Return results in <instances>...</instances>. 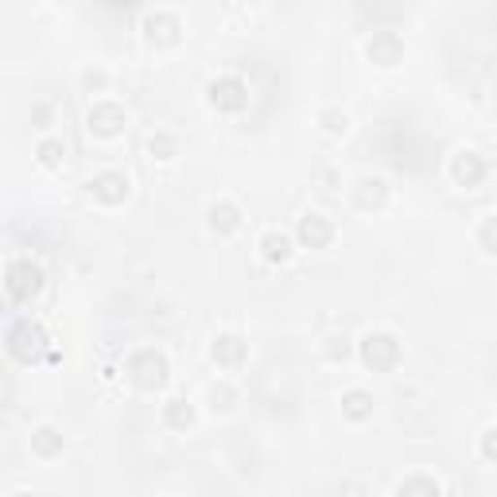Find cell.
I'll return each mask as SVG.
<instances>
[{"instance_id": "484cf974", "label": "cell", "mask_w": 497, "mask_h": 497, "mask_svg": "<svg viewBox=\"0 0 497 497\" xmlns=\"http://www.w3.org/2000/svg\"><path fill=\"white\" fill-rule=\"evenodd\" d=\"M12 497H31V493H12Z\"/></svg>"}, {"instance_id": "ac0fdd59", "label": "cell", "mask_w": 497, "mask_h": 497, "mask_svg": "<svg viewBox=\"0 0 497 497\" xmlns=\"http://www.w3.org/2000/svg\"><path fill=\"white\" fill-rule=\"evenodd\" d=\"M397 497H440V482H432V478L416 475V478H408L405 486L397 490Z\"/></svg>"}, {"instance_id": "8992f818", "label": "cell", "mask_w": 497, "mask_h": 497, "mask_svg": "<svg viewBox=\"0 0 497 497\" xmlns=\"http://www.w3.org/2000/svg\"><path fill=\"white\" fill-rule=\"evenodd\" d=\"M90 191H93L98 203L117 206V203H125V195H128V179H125L121 171H101V175H93Z\"/></svg>"}, {"instance_id": "e0dca14e", "label": "cell", "mask_w": 497, "mask_h": 497, "mask_svg": "<svg viewBox=\"0 0 497 497\" xmlns=\"http://www.w3.org/2000/svg\"><path fill=\"white\" fill-rule=\"evenodd\" d=\"M385 183L381 179H362L358 183V206H365V210H373V206H385Z\"/></svg>"}, {"instance_id": "9a60e30c", "label": "cell", "mask_w": 497, "mask_h": 497, "mask_svg": "<svg viewBox=\"0 0 497 497\" xmlns=\"http://www.w3.org/2000/svg\"><path fill=\"white\" fill-rule=\"evenodd\" d=\"M260 253H265V260H272V265H283V260L292 257L288 233H268V238L260 241Z\"/></svg>"}, {"instance_id": "5b68a950", "label": "cell", "mask_w": 497, "mask_h": 497, "mask_svg": "<svg viewBox=\"0 0 497 497\" xmlns=\"http://www.w3.org/2000/svg\"><path fill=\"white\" fill-rule=\"evenodd\" d=\"M245 101H248V90H245L241 78H218V82H210V105H214V109L238 113V109H245Z\"/></svg>"}, {"instance_id": "cb8c5ba5", "label": "cell", "mask_w": 497, "mask_h": 497, "mask_svg": "<svg viewBox=\"0 0 497 497\" xmlns=\"http://www.w3.org/2000/svg\"><path fill=\"white\" fill-rule=\"evenodd\" d=\"M330 342V346H327V353H330V358H346V338H327Z\"/></svg>"}, {"instance_id": "277c9868", "label": "cell", "mask_w": 497, "mask_h": 497, "mask_svg": "<svg viewBox=\"0 0 497 497\" xmlns=\"http://www.w3.org/2000/svg\"><path fill=\"white\" fill-rule=\"evenodd\" d=\"M362 362L370 365L373 373H388L400 362V342L393 335H370L362 342Z\"/></svg>"}, {"instance_id": "ffe728a7", "label": "cell", "mask_w": 497, "mask_h": 497, "mask_svg": "<svg viewBox=\"0 0 497 497\" xmlns=\"http://www.w3.org/2000/svg\"><path fill=\"white\" fill-rule=\"evenodd\" d=\"M148 152H152V156H160V160H171V156H179V140L160 133V136L148 140Z\"/></svg>"}, {"instance_id": "2e32d148", "label": "cell", "mask_w": 497, "mask_h": 497, "mask_svg": "<svg viewBox=\"0 0 497 497\" xmlns=\"http://www.w3.org/2000/svg\"><path fill=\"white\" fill-rule=\"evenodd\" d=\"M31 451H35V455H43V458L58 455V451H63V435H58L55 428H39V432L31 435Z\"/></svg>"}, {"instance_id": "8fae6325", "label": "cell", "mask_w": 497, "mask_h": 497, "mask_svg": "<svg viewBox=\"0 0 497 497\" xmlns=\"http://www.w3.org/2000/svg\"><path fill=\"white\" fill-rule=\"evenodd\" d=\"M210 358H214L222 370H238V365L245 362V342L238 335H222V338H214V350H210Z\"/></svg>"}, {"instance_id": "d6986e66", "label": "cell", "mask_w": 497, "mask_h": 497, "mask_svg": "<svg viewBox=\"0 0 497 497\" xmlns=\"http://www.w3.org/2000/svg\"><path fill=\"white\" fill-rule=\"evenodd\" d=\"M163 420L171 423V428H191V420H195V412L187 400H168V408H163Z\"/></svg>"}, {"instance_id": "d4e9b609", "label": "cell", "mask_w": 497, "mask_h": 497, "mask_svg": "<svg viewBox=\"0 0 497 497\" xmlns=\"http://www.w3.org/2000/svg\"><path fill=\"white\" fill-rule=\"evenodd\" d=\"M210 400H214V408H230V400H233V393H230V388H222V393H218V388H214V397H210Z\"/></svg>"}, {"instance_id": "603a6c76", "label": "cell", "mask_w": 497, "mask_h": 497, "mask_svg": "<svg viewBox=\"0 0 497 497\" xmlns=\"http://www.w3.org/2000/svg\"><path fill=\"white\" fill-rule=\"evenodd\" d=\"M482 455H486L490 463H497V428L482 435Z\"/></svg>"}, {"instance_id": "5bb4252c", "label": "cell", "mask_w": 497, "mask_h": 497, "mask_svg": "<svg viewBox=\"0 0 497 497\" xmlns=\"http://www.w3.org/2000/svg\"><path fill=\"white\" fill-rule=\"evenodd\" d=\"M342 412H346L350 420H365L373 412V397L362 393V388H350V393L342 397Z\"/></svg>"}, {"instance_id": "3957f363", "label": "cell", "mask_w": 497, "mask_h": 497, "mask_svg": "<svg viewBox=\"0 0 497 497\" xmlns=\"http://www.w3.org/2000/svg\"><path fill=\"white\" fill-rule=\"evenodd\" d=\"M128 377H133L140 388H160L168 381V358L156 350H140L128 358Z\"/></svg>"}, {"instance_id": "7c38bea8", "label": "cell", "mask_w": 497, "mask_h": 497, "mask_svg": "<svg viewBox=\"0 0 497 497\" xmlns=\"http://www.w3.org/2000/svg\"><path fill=\"white\" fill-rule=\"evenodd\" d=\"M210 226H214L218 233H233L241 226V210L233 206V203H218V206H210Z\"/></svg>"}, {"instance_id": "52a82bcc", "label": "cell", "mask_w": 497, "mask_h": 497, "mask_svg": "<svg viewBox=\"0 0 497 497\" xmlns=\"http://www.w3.org/2000/svg\"><path fill=\"white\" fill-rule=\"evenodd\" d=\"M125 128V109L121 105H113V101H98L90 109V133H98V136H117Z\"/></svg>"}, {"instance_id": "6da1fadb", "label": "cell", "mask_w": 497, "mask_h": 497, "mask_svg": "<svg viewBox=\"0 0 497 497\" xmlns=\"http://www.w3.org/2000/svg\"><path fill=\"white\" fill-rule=\"evenodd\" d=\"M4 292L12 303H31L43 292V268L31 260H12L4 272Z\"/></svg>"}, {"instance_id": "7a4b0ae2", "label": "cell", "mask_w": 497, "mask_h": 497, "mask_svg": "<svg viewBox=\"0 0 497 497\" xmlns=\"http://www.w3.org/2000/svg\"><path fill=\"white\" fill-rule=\"evenodd\" d=\"M43 346H47V335H43L39 323H31V318H20V323L8 330V353L23 365H31L35 358H39Z\"/></svg>"}, {"instance_id": "ba28073f", "label": "cell", "mask_w": 497, "mask_h": 497, "mask_svg": "<svg viewBox=\"0 0 497 497\" xmlns=\"http://www.w3.org/2000/svg\"><path fill=\"white\" fill-rule=\"evenodd\" d=\"M400 55H405V43H400L397 31H377L370 39V58L377 66H397Z\"/></svg>"}, {"instance_id": "4fadbf2b", "label": "cell", "mask_w": 497, "mask_h": 497, "mask_svg": "<svg viewBox=\"0 0 497 497\" xmlns=\"http://www.w3.org/2000/svg\"><path fill=\"white\" fill-rule=\"evenodd\" d=\"M175 31H179V20H175L171 12H152V16H148V35H152V39L171 43Z\"/></svg>"}, {"instance_id": "30bf717a", "label": "cell", "mask_w": 497, "mask_h": 497, "mask_svg": "<svg viewBox=\"0 0 497 497\" xmlns=\"http://www.w3.org/2000/svg\"><path fill=\"white\" fill-rule=\"evenodd\" d=\"M330 238H335V226H330L323 214H303L300 218V241L307 248H323V245H330Z\"/></svg>"}, {"instance_id": "44dd1931", "label": "cell", "mask_w": 497, "mask_h": 497, "mask_svg": "<svg viewBox=\"0 0 497 497\" xmlns=\"http://www.w3.org/2000/svg\"><path fill=\"white\" fill-rule=\"evenodd\" d=\"M478 245L486 248V253L497 257V218H486V222H482V230H478Z\"/></svg>"}, {"instance_id": "9c48e42d", "label": "cell", "mask_w": 497, "mask_h": 497, "mask_svg": "<svg viewBox=\"0 0 497 497\" xmlns=\"http://www.w3.org/2000/svg\"><path fill=\"white\" fill-rule=\"evenodd\" d=\"M451 175L463 187H478L482 179H486V160H482L478 152H458L455 163H451Z\"/></svg>"}, {"instance_id": "7402d4cb", "label": "cell", "mask_w": 497, "mask_h": 497, "mask_svg": "<svg viewBox=\"0 0 497 497\" xmlns=\"http://www.w3.org/2000/svg\"><path fill=\"white\" fill-rule=\"evenodd\" d=\"M58 160H63V144H58V140H43V144H39V163L55 168Z\"/></svg>"}]
</instances>
